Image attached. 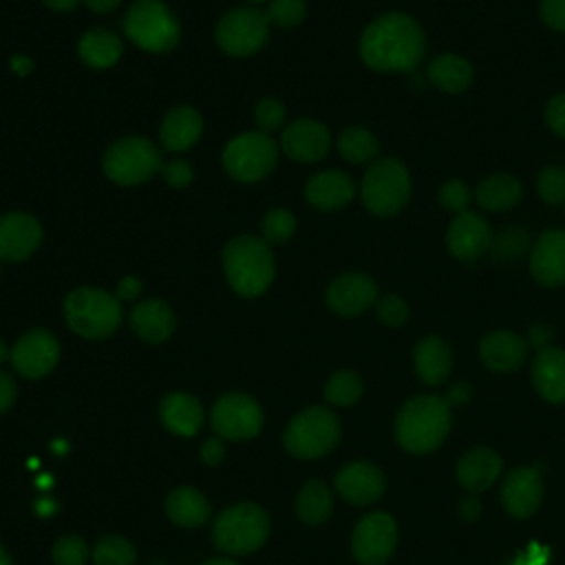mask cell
Returning <instances> with one entry per match:
<instances>
[{
	"label": "cell",
	"instance_id": "obj_7",
	"mask_svg": "<svg viewBox=\"0 0 565 565\" xmlns=\"http://www.w3.org/2000/svg\"><path fill=\"white\" fill-rule=\"evenodd\" d=\"M269 514L260 505L236 503L216 516L212 541L221 552L249 554L263 547L269 536Z\"/></svg>",
	"mask_w": 565,
	"mask_h": 565
},
{
	"label": "cell",
	"instance_id": "obj_2",
	"mask_svg": "<svg viewBox=\"0 0 565 565\" xmlns=\"http://www.w3.org/2000/svg\"><path fill=\"white\" fill-rule=\"evenodd\" d=\"M452 426L450 404L439 395H415L395 417V439L413 455H424L444 444Z\"/></svg>",
	"mask_w": 565,
	"mask_h": 565
},
{
	"label": "cell",
	"instance_id": "obj_9",
	"mask_svg": "<svg viewBox=\"0 0 565 565\" xmlns=\"http://www.w3.org/2000/svg\"><path fill=\"white\" fill-rule=\"evenodd\" d=\"M102 168L117 185H139L161 170V154L146 137H124L108 146Z\"/></svg>",
	"mask_w": 565,
	"mask_h": 565
},
{
	"label": "cell",
	"instance_id": "obj_5",
	"mask_svg": "<svg viewBox=\"0 0 565 565\" xmlns=\"http://www.w3.org/2000/svg\"><path fill=\"white\" fill-rule=\"evenodd\" d=\"M411 192H413L411 172L395 157H384L373 161L366 168L360 185L362 203L375 216L397 214L408 203Z\"/></svg>",
	"mask_w": 565,
	"mask_h": 565
},
{
	"label": "cell",
	"instance_id": "obj_49",
	"mask_svg": "<svg viewBox=\"0 0 565 565\" xmlns=\"http://www.w3.org/2000/svg\"><path fill=\"white\" fill-rule=\"evenodd\" d=\"M141 291H143V285H141L139 278H135V276H124V278L117 282L115 296H117L119 300H135Z\"/></svg>",
	"mask_w": 565,
	"mask_h": 565
},
{
	"label": "cell",
	"instance_id": "obj_58",
	"mask_svg": "<svg viewBox=\"0 0 565 565\" xmlns=\"http://www.w3.org/2000/svg\"><path fill=\"white\" fill-rule=\"evenodd\" d=\"M203 565H238L232 558H207Z\"/></svg>",
	"mask_w": 565,
	"mask_h": 565
},
{
	"label": "cell",
	"instance_id": "obj_55",
	"mask_svg": "<svg viewBox=\"0 0 565 565\" xmlns=\"http://www.w3.org/2000/svg\"><path fill=\"white\" fill-rule=\"evenodd\" d=\"M479 510H481V505H479V501H477L472 494L466 497V499L459 503V512H461V516H466V519L479 516Z\"/></svg>",
	"mask_w": 565,
	"mask_h": 565
},
{
	"label": "cell",
	"instance_id": "obj_37",
	"mask_svg": "<svg viewBox=\"0 0 565 565\" xmlns=\"http://www.w3.org/2000/svg\"><path fill=\"white\" fill-rule=\"evenodd\" d=\"M95 565H135L137 552L130 541L117 534L102 536L93 547Z\"/></svg>",
	"mask_w": 565,
	"mask_h": 565
},
{
	"label": "cell",
	"instance_id": "obj_23",
	"mask_svg": "<svg viewBox=\"0 0 565 565\" xmlns=\"http://www.w3.org/2000/svg\"><path fill=\"white\" fill-rule=\"evenodd\" d=\"M305 196L309 205L322 212L347 207L355 196L353 179L342 170H322L307 181Z\"/></svg>",
	"mask_w": 565,
	"mask_h": 565
},
{
	"label": "cell",
	"instance_id": "obj_13",
	"mask_svg": "<svg viewBox=\"0 0 565 565\" xmlns=\"http://www.w3.org/2000/svg\"><path fill=\"white\" fill-rule=\"evenodd\" d=\"M397 545V523L386 512H371L355 523L351 552L360 565H384Z\"/></svg>",
	"mask_w": 565,
	"mask_h": 565
},
{
	"label": "cell",
	"instance_id": "obj_28",
	"mask_svg": "<svg viewBox=\"0 0 565 565\" xmlns=\"http://www.w3.org/2000/svg\"><path fill=\"white\" fill-rule=\"evenodd\" d=\"M159 417L172 435L194 437L203 424V406L194 395L177 391L161 399Z\"/></svg>",
	"mask_w": 565,
	"mask_h": 565
},
{
	"label": "cell",
	"instance_id": "obj_36",
	"mask_svg": "<svg viewBox=\"0 0 565 565\" xmlns=\"http://www.w3.org/2000/svg\"><path fill=\"white\" fill-rule=\"evenodd\" d=\"M364 384L355 371H335L324 384V397L333 406H351L362 397Z\"/></svg>",
	"mask_w": 565,
	"mask_h": 565
},
{
	"label": "cell",
	"instance_id": "obj_54",
	"mask_svg": "<svg viewBox=\"0 0 565 565\" xmlns=\"http://www.w3.org/2000/svg\"><path fill=\"white\" fill-rule=\"evenodd\" d=\"M84 4L95 13H110L121 4V0H84Z\"/></svg>",
	"mask_w": 565,
	"mask_h": 565
},
{
	"label": "cell",
	"instance_id": "obj_6",
	"mask_svg": "<svg viewBox=\"0 0 565 565\" xmlns=\"http://www.w3.org/2000/svg\"><path fill=\"white\" fill-rule=\"evenodd\" d=\"M340 441V419L327 406H309L289 419L282 444L296 459H318Z\"/></svg>",
	"mask_w": 565,
	"mask_h": 565
},
{
	"label": "cell",
	"instance_id": "obj_48",
	"mask_svg": "<svg viewBox=\"0 0 565 565\" xmlns=\"http://www.w3.org/2000/svg\"><path fill=\"white\" fill-rule=\"evenodd\" d=\"M539 15L545 26L565 33V0H541Z\"/></svg>",
	"mask_w": 565,
	"mask_h": 565
},
{
	"label": "cell",
	"instance_id": "obj_27",
	"mask_svg": "<svg viewBox=\"0 0 565 565\" xmlns=\"http://www.w3.org/2000/svg\"><path fill=\"white\" fill-rule=\"evenodd\" d=\"M130 327L143 342L159 344L174 333L177 318L168 302L152 298L132 307Z\"/></svg>",
	"mask_w": 565,
	"mask_h": 565
},
{
	"label": "cell",
	"instance_id": "obj_19",
	"mask_svg": "<svg viewBox=\"0 0 565 565\" xmlns=\"http://www.w3.org/2000/svg\"><path fill=\"white\" fill-rule=\"evenodd\" d=\"M42 243V225L26 212L0 216V260L20 263L33 256Z\"/></svg>",
	"mask_w": 565,
	"mask_h": 565
},
{
	"label": "cell",
	"instance_id": "obj_47",
	"mask_svg": "<svg viewBox=\"0 0 565 565\" xmlns=\"http://www.w3.org/2000/svg\"><path fill=\"white\" fill-rule=\"evenodd\" d=\"M543 117H545V124L547 128L565 139V93H556L554 97L547 99L545 104V110H543Z\"/></svg>",
	"mask_w": 565,
	"mask_h": 565
},
{
	"label": "cell",
	"instance_id": "obj_30",
	"mask_svg": "<svg viewBox=\"0 0 565 565\" xmlns=\"http://www.w3.org/2000/svg\"><path fill=\"white\" fill-rule=\"evenodd\" d=\"M428 82L448 95H459L472 86L475 68L472 64L457 53H441L433 57L426 66Z\"/></svg>",
	"mask_w": 565,
	"mask_h": 565
},
{
	"label": "cell",
	"instance_id": "obj_46",
	"mask_svg": "<svg viewBox=\"0 0 565 565\" xmlns=\"http://www.w3.org/2000/svg\"><path fill=\"white\" fill-rule=\"evenodd\" d=\"M161 177L163 181L170 185V188H188L194 179V172H192V166L183 159H174V161H168V163H161Z\"/></svg>",
	"mask_w": 565,
	"mask_h": 565
},
{
	"label": "cell",
	"instance_id": "obj_18",
	"mask_svg": "<svg viewBox=\"0 0 565 565\" xmlns=\"http://www.w3.org/2000/svg\"><path fill=\"white\" fill-rule=\"evenodd\" d=\"M543 501V479L534 466L514 468L501 483V505L514 519L532 516Z\"/></svg>",
	"mask_w": 565,
	"mask_h": 565
},
{
	"label": "cell",
	"instance_id": "obj_59",
	"mask_svg": "<svg viewBox=\"0 0 565 565\" xmlns=\"http://www.w3.org/2000/svg\"><path fill=\"white\" fill-rule=\"evenodd\" d=\"M9 355H11V351H9L7 342H4V340H0V364H2V362H7V360H9Z\"/></svg>",
	"mask_w": 565,
	"mask_h": 565
},
{
	"label": "cell",
	"instance_id": "obj_11",
	"mask_svg": "<svg viewBox=\"0 0 565 565\" xmlns=\"http://www.w3.org/2000/svg\"><path fill=\"white\" fill-rule=\"evenodd\" d=\"M269 20L256 7L230 9L216 22V44L234 57H247L260 51L269 38Z\"/></svg>",
	"mask_w": 565,
	"mask_h": 565
},
{
	"label": "cell",
	"instance_id": "obj_51",
	"mask_svg": "<svg viewBox=\"0 0 565 565\" xmlns=\"http://www.w3.org/2000/svg\"><path fill=\"white\" fill-rule=\"evenodd\" d=\"M527 344L530 347H536L539 351L541 349H545V347H552L550 344V340H552V331H550V327L547 324H530V329H527Z\"/></svg>",
	"mask_w": 565,
	"mask_h": 565
},
{
	"label": "cell",
	"instance_id": "obj_52",
	"mask_svg": "<svg viewBox=\"0 0 565 565\" xmlns=\"http://www.w3.org/2000/svg\"><path fill=\"white\" fill-rule=\"evenodd\" d=\"M15 393H18V388H15L13 377L9 373L0 371V413L9 411V406L15 399Z\"/></svg>",
	"mask_w": 565,
	"mask_h": 565
},
{
	"label": "cell",
	"instance_id": "obj_4",
	"mask_svg": "<svg viewBox=\"0 0 565 565\" xmlns=\"http://www.w3.org/2000/svg\"><path fill=\"white\" fill-rule=\"evenodd\" d=\"M64 318L77 335L102 340L119 329L121 300L99 287H77L64 300Z\"/></svg>",
	"mask_w": 565,
	"mask_h": 565
},
{
	"label": "cell",
	"instance_id": "obj_14",
	"mask_svg": "<svg viewBox=\"0 0 565 565\" xmlns=\"http://www.w3.org/2000/svg\"><path fill=\"white\" fill-rule=\"evenodd\" d=\"M9 360L20 375L29 380L44 377L60 360V342L46 329H31L13 344Z\"/></svg>",
	"mask_w": 565,
	"mask_h": 565
},
{
	"label": "cell",
	"instance_id": "obj_31",
	"mask_svg": "<svg viewBox=\"0 0 565 565\" xmlns=\"http://www.w3.org/2000/svg\"><path fill=\"white\" fill-rule=\"evenodd\" d=\"M475 199L488 212H508L521 203L523 183L510 172H494L479 181Z\"/></svg>",
	"mask_w": 565,
	"mask_h": 565
},
{
	"label": "cell",
	"instance_id": "obj_57",
	"mask_svg": "<svg viewBox=\"0 0 565 565\" xmlns=\"http://www.w3.org/2000/svg\"><path fill=\"white\" fill-rule=\"evenodd\" d=\"M55 510H57V503H55L53 499H49V497H44V499H40V501L35 503V512H38L40 516H51Z\"/></svg>",
	"mask_w": 565,
	"mask_h": 565
},
{
	"label": "cell",
	"instance_id": "obj_32",
	"mask_svg": "<svg viewBox=\"0 0 565 565\" xmlns=\"http://www.w3.org/2000/svg\"><path fill=\"white\" fill-rule=\"evenodd\" d=\"M166 514L181 527H199L210 519V501L196 488H174L166 497Z\"/></svg>",
	"mask_w": 565,
	"mask_h": 565
},
{
	"label": "cell",
	"instance_id": "obj_38",
	"mask_svg": "<svg viewBox=\"0 0 565 565\" xmlns=\"http://www.w3.org/2000/svg\"><path fill=\"white\" fill-rule=\"evenodd\" d=\"M530 236L523 227H503L501 232H497L492 236V258L497 260H514L519 256H523L530 249Z\"/></svg>",
	"mask_w": 565,
	"mask_h": 565
},
{
	"label": "cell",
	"instance_id": "obj_8",
	"mask_svg": "<svg viewBox=\"0 0 565 565\" xmlns=\"http://www.w3.org/2000/svg\"><path fill=\"white\" fill-rule=\"evenodd\" d=\"M124 31L128 40L148 53H168L181 40L179 20L161 0L132 2L124 18Z\"/></svg>",
	"mask_w": 565,
	"mask_h": 565
},
{
	"label": "cell",
	"instance_id": "obj_53",
	"mask_svg": "<svg viewBox=\"0 0 565 565\" xmlns=\"http://www.w3.org/2000/svg\"><path fill=\"white\" fill-rule=\"evenodd\" d=\"M470 395H472V388H470V384L468 382H457L450 391H448V395L444 397L448 404H450V408L452 406H463L468 399H470Z\"/></svg>",
	"mask_w": 565,
	"mask_h": 565
},
{
	"label": "cell",
	"instance_id": "obj_33",
	"mask_svg": "<svg viewBox=\"0 0 565 565\" xmlns=\"http://www.w3.org/2000/svg\"><path fill=\"white\" fill-rule=\"evenodd\" d=\"M79 57L90 68H110L124 53L121 40L106 29H90L79 40Z\"/></svg>",
	"mask_w": 565,
	"mask_h": 565
},
{
	"label": "cell",
	"instance_id": "obj_10",
	"mask_svg": "<svg viewBox=\"0 0 565 565\" xmlns=\"http://www.w3.org/2000/svg\"><path fill=\"white\" fill-rule=\"evenodd\" d=\"M278 161V148L265 132H243L234 137L223 150L225 172L241 183H256L265 179Z\"/></svg>",
	"mask_w": 565,
	"mask_h": 565
},
{
	"label": "cell",
	"instance_id": "obj_17",
	"mask_svg": "<svg viewBox=\"0 0 565 565\" xmlns=\"http://www.w3.org/2000/svg\"><path fill=\"white\" fill-rule=\"evenodd\" d=\"M530 274L541 287H565V230L539 234L530 247Z\"/></svg>",
	"mask_w": 565,
	"mask_h": 565
},
{
	"label": "cell",
	"instance_id": "obj_42",
	"mask_svg": "<svg viewBox=\"0 0 565 565\" xmlns=\"http://www.w3.org/2000/svg\"><path fill=\"white\" fill-rule=\"evenodd\" d=\"M265 15H267L269 24L289 29L305 20L307 2L305 0H269Z\"/></svg>",
	"mask_w": 565,
	"mask_h": 565
},
{
	"label": "cell",
	"instance_id": "obj_34",
	"mask_svg": "<svg viewBox=\"0 0 565 565\" xmlns=\"http://www.w3.org/2000/svg\"><path fill=\"white\" fill-rule=\"evenodd\" d=\"M333 497L324 481L311 479L307 481L296 497V514L307 525H320L331 516Z\"/></svg>",
	"mask_w": 565,
	"mask_h": 565
},
{
	"label": "cell",
	"instance_id": "obj_35",
	"mask_svg": "<svg viewBox=\"0 0 565 565\" xmlns=\"http://www.w3.org/2000/svg\"><path fill=\"white\" fill-rule=\"evenodd\" d=\"M338 152L349 163H364L377 157L380 141L364 126H349L338 135Z\"/></svg>",
	"mask_w": 565,
	"mask_h": 565
},
{
	"label": "cell",
	"instance_id": "obj_60",
	"mask_svg": "<svg viewBox=\"0 0 565 565\" xmlns=\"http://www.w3.org/2000/svg\"><path fill=\"white\" fill-rule=\"evenodd\" d=\"M0 565H11V558L2 545H0Z\"/></svg>",
	"mask_w": 565,
	"mask_h": 565
},
{
	"label": "cell",
	"instance_id": "obj_40",
	"mask_svg": "<svg viewBox=\"0 0 565 565\" xmlns=\"http://www.w3.org/2000/svg\"><path fill=\"white\" fill-rule=\"evenodd\" d=\"M536 192L547 205L565 203V170L558 166L541 168L536 177Z\"/></svg>",
	"mask_w": 565,
	"mask_h": 565
},
{
	"label": "cell",
	"instance_id": "obj_1",
	"mask_svg": "<svg viewBox=\"0 0 565 565\" xmlns=\"http://www.w3.org/2000/svg\"><path fill=\"white\" fill-rule=\"evenodd\" d=\"M424 51L426 33L404 11L382 13L366 24L360 38V57L377 73H408L422 62Z\"/></svg>",
	"mask_w": 565,
	"mask_h": 565
},
{
	"label": "cell",
	"instance_id": "obj_41",
	"mask_svg": "<svg viewBox=\"0 0 565 565\" xmlns=\"http://www.w3.org/2000/svg\"><path fill=\"white\" fill-rule=\"evenodd\" d=\"M51 556H53L55 565H86L90 550L84 539H79L75 534H66L55 541Z\"/></svg>",
	"mask_w": 565,
	"mask_h": 565
},
{
	"label": "cell",
	"instance_id": "obj_39",
	"mask_svg": "<svg viewBox=\"0 0 565 565\" xmlns=\"http://www.w3.org/2000/svg\"><path fill=\"white\" fill-rule=\"evenodd\" d=\"M260 232H263V241L267 243H285L296 232V216L282 207L269 210L260 223Z\"/></svg>",
	"mask_w": 565,
	"mask_h": 565
},
{
	"label": "cell",
	"instance_id": "obj_45",
	"mask_svg": "<svg viewBox=\"0 0 565 565\" xmlns=\"http://www.w3.org/2000/svg\"><path fill=\"white\" fill-rule=\"evenodd\" d=\"M282 119H285V106L276 97H263L254 108V121L258 130L265 135L280 128Z\"/></svg>",
	"mask_w": 565,
	"mask_h": 565
},
{
	"label": "cell",
	"instance_id": "obj_25",
	"mask_svg": "<svg viewBox=\"0 0 565 565\" xmlns=\"http://www.w3.org/2000/svg\"><path fill=\"white\" fill-rule=\"evenodd\" d=\"M532 384L550 404H565V349L545 347L532 360Z\"/></svg>",
	"mask_w": 565,
	"mask_h": 565
},
{
	"label": "cell",
	"instance_id": "obj_50",
	"mask_svg": "<svg viewBox=\"0 0 565 565\" xmlns=\"http://www.w3.org/2000/svg\"><path fill=\"white\" fill-rule=\"evenodd\" d=\"M225 457V446L221 439H207L203 446H201V459L203 463L207 466H216L221 463Z\"/></svg>",
	"mask_w": 565,
	"mask_h": 565
},
{
	"label": "cell",
	"instance_id": "obj_21",
	"mask_svg": "<svg viewBox=\"0 0 565 565\" xmlns=\"http://www.w3.org/2000/svg\"><path fill=\"white\" fill-rule=\"evenodd\" d=\"M331 146V135L327 126L316 119H296L291 121L280 137L282 152L300 163H313L327 157Z\"/></svg>",
	"mask_w": 565,
	"mask_h": 565
},
{
	"label": "cell",
	"instance_id": "obj_22",
	"mask_svg": "<svg viewBox=\"0 0 565 565\" xmlns=\"http://www.w3.org/2000/svg\"><path fill=\"white\" fill-rule=\"evenodd\" d=\"M527 340L514 331L497 329L481 338L479 358L483 366L494 373H510L525 364L527 360Z\"/></svg>",
	"mask_w": 565,
	"mask_h": 565
},
{
	"label": "cell",
	"instance_id": "obj_56",
	"mask_svg": "<svg viewBox=\"0 0 565 565\" xmlns=\"http://www.w3.org/2000/svg\"><path fill=\"white\" fill-rule=\"evenodd\" d=\"M42 2L53 11H73L79 4V0H42Z\"/></svg>",
	"mask_w": 565,
	"mask_h": 565
},
{
	"label": "cell",
	"instance_id": "obj_24",
	"mask_svg": "<svg viewBox=\"0 0 565 565\" xmlns=\"http://www.w3.org/2000/svg\"><path fill=\"white\" fill-rule=\"evenodd\" d=\"M501 470H503V459L499 457V452L486 446H477L457 461L455 477L463 490L483 492L501 477Z\"/></svg>",
	"mask_w": 565,
	"mask_h": 565
},
{
	"label": "cell",
	"instance_id": "obj_16",
	"mask_svg": "<svg viewBox=\"0 0 565 565\" xmlns=\"http://www.w3.org/2000/svg\"><path fill=\"white\" fill-rule=\"evenodd\" d=\"M324 300L333 313L353 318L377 302V285L369 274L347 271L331 280Z\"/></svg>",
	"mask_w": 565,
	"mask_h": 565
},
{
	"label": "cell",
	"instance_id": "obj_44",
	"mask_svg": "<svg viewBox=\"0 0 565 565\" xmlns=\"http://www.w3.org/2000/svg\"><path fill=\"white\" fill-rule=\"evenodd\" d=\"M375 313L377 318L386 324V327H402L408 320V302L397 296V294H386L382 298H377L375 302Z\"/></svg>",
	"mask_w": 565,
	"mask_h": 565
},
{
	"label": "cell",
	"instance_id": "obj_43",
	"mask_svg": "<svg viewBox=\"0 0 565 565\" xmlns=\"http://www.w3.org/2000/svg\"><path fill=\"white\" fill-rule=\"evenodd\" d=\"M470 188L461 181V179H448L441 183L439 192H437V201L444 210L452 212V214H459V212H466L468 205H470Z\"/></svg>",
	"mask_w": 565,
	"mask_h": 565
},
{
	"label": "cell",
	"instance_id": "obj_61",
	"mask_svg": "<svg viewBox=\"0 0 565 565\" xmlns=\"http://www.w3.org/2000/svg\"><path fill=\"white\" fill-rule=\"evenodd\" d=\"M247 2H254V4H260V2H267V0H247Z\"/></svg>",
	"mask_w": 565,
	"mask_h": 565
},
{
	"label": "cell",
	"instance_id": "obj_20",
	"mask_svg": "<svg viewBox=\"0 0 565 565\" xmlns=\"http://www.w3.org/2000/svg\"><path fill=\"white\" fill-rule=\"evenodd\" d=\"M338 494L353 505H369L384 494V472L371 461H351L333 477Z\"/></svg>",
	"mask_w": 565,
	"mask_h": 565
},
{
	"label": "cell",
	"instance_id": "obj_29",
	"mask_svg": "<svg viewBox=\"0 0 565 565\" xmlns=\"http://www.w3.org/2000/svg\"><path fill=\"white\" fill-rule=\"evenodd\" d=\"M201 132H203L201 115L190 106H177L163 117L159 128V139L168 152H183L199 141Z\"/></svg>",
	"mask_w": 565,
	"mask_h": 565
},
{
	"label": "cell",
	"instance_id": "obj_15",
	"mask_svg": "<svg viewBox=\"0 0 565 565\" xmlns=\"http://www.w3.org/2000/svg\"><path fill=\"white\" fill-rule=\"evenodd\" d=\"M492 227L479 212L466 210L455 214L446 230V249L457 260H475L492 245Z\"/></svg>",
	"mask_w": 565,
	"mask_h": 565
},
{
	"label": "cell",
	"instance_id": "obj_3",
	"mask_svg": "<svg viewBox=\"0 0 565 565\" xmlns=\"http://www.w3.org/2000/svg\"><path fill=\"white\" fill-rule=\"evenodd\" d=\"M223 271L236 294L245 298L260 296L276 274L269 243L249 234L232 238L223 249Z\"/></svg>",
	"mask_w": 565,
	"mask_h": 565
},
{
	"label": "cell",
	"instance_id": "obj_26",
	"mask_svg": "<svg viewBox=\"0 0 565 565\" xmlns=\"http://www.w3.org/2000/svg\"><path fill=\"white\" fill-rule=\"evenodd\" d=\"M413 366L424 384H444L452 371V351L448 342L437 335L422 338L413 349Z\"/></svg>",
	"mask_w": 565,
	"mask_h": 565
},
{
	"label": "cell",
	"instance_id": "obj_12",
	"mask_svg": "<svg viewBox=\"0 0 565 565\" xmlns=\"http://www.w3.org/2000/svg\"><path fill=\"white\" fill-rule=\"evenodd\" d=\"M212 428L221 439H252L263 428V411L245 393L221 395L212 406Z\"/></svg>",
	"mask_w": 565,
	"mask_h": 565
}]
</instances>
